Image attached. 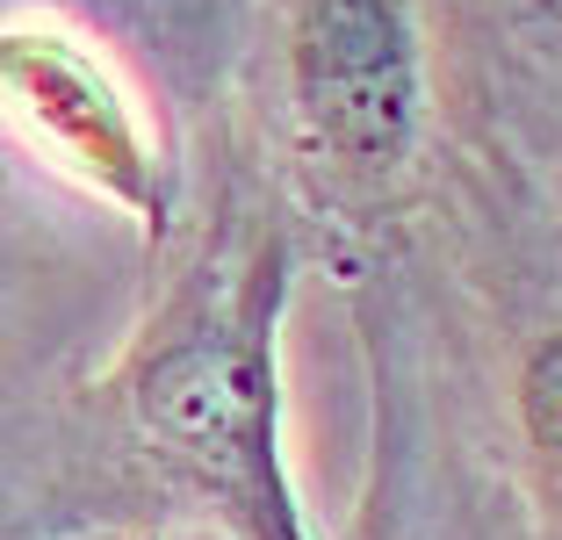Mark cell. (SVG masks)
I'll return each mask as SVG.
<instances>
[{
  "label": "cell",
  "instance_id": "1",
  "mask_svg": "<svg viewBox=\"0 0 562 540\" xmlns=\"http://www.w3.org/2000/svg\"><path fill=\"white\" fill-rule=\"evenodd\" d=\"M289 295L296 230L281 216L216 224L116 375L131 440L232 540H311L281 454Z\"/></svg>",
  "mask_w": 562,
  "mask_h": 540
},
{
  "label": "cell",
  "instance_id": "2",
  "mask_svg": "<svg viewBox=\"0 0 562 540\" xmlns=\"http://www.w3.org/2000/svg\"><path fill=\"white\" fill-rule=\"evenodd\" d=\"M289 159L339 224L390 216L426 173L432 72L412 0H296L289 15Z\"/></svg>",
  "mask_w": 562,
  "mask_h": 540
},
{
  "label": "cell",
  "instance_id": "3",
  "mask_svg": "<svg viewBox=\"0 0 562 540\" xmlns=\"http://www.w3.org/2000/svg\"><path fill=\"white\" fill-rule=\"evenodd\" d=\"M0 115L50 151L58 173L116 202L145 238L173 216V166L151 137L145 109L116 87V72L72 36L50 30H0Z\"/></svg>",
  "mask_w": 562,
  "mask_h": 540
},
{
  "label": "cell",
  "instance_id": "4",
  "mask_svg": "<svg viewBox=\"0 0 562 540\" xmlns=\"http://www.w3.org/2000/svg\"><path fill=\"white\" fill-rule=\"evenodd\" d=\"M513 410H519V440H527V454L541 461V475L562 491V331H548V339L527 353Z\"/></svg>",
  "mask_w": 562,
  "mask_h": 540
},
{
  "label": "cell",
  "instance_id": "5",
  "mask_svg": "<svg viewBox=\"0 0 562 540\" xmlns=\"http://www.w3.org/2000/svg\"><path fill=\"white\" fill-rule=\"evenodd\" d=\"M555 8H562V0H555Z\"/></svg>",
  "mask_w": 562,
  "mask_h": 540
}]
</instances>
